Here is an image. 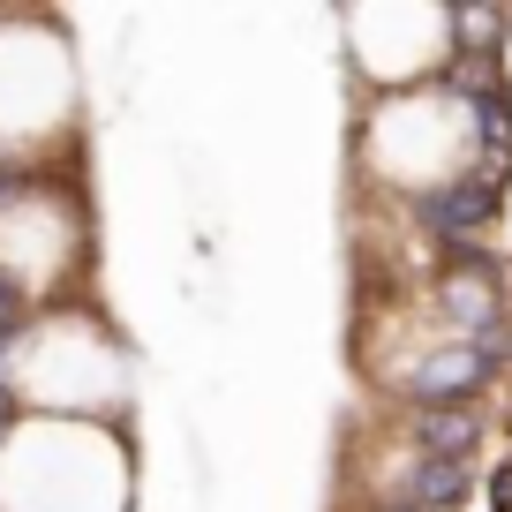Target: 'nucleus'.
<instances>
[{
  "label": "nucleus",
  "mask_w": 512,
  "mask_h": 512,
  "mask_svg": "<svg viewBox=\"0 0 512 512\" xmlns=\"http://www.w3.org/2000/svg\"><path fill=\"white\" fill-rule=\"evenodd\" d=\"M0 317H8V302H0Z\"/></svg>",
  "instance_id": "obj_1"
}]
</instances>
